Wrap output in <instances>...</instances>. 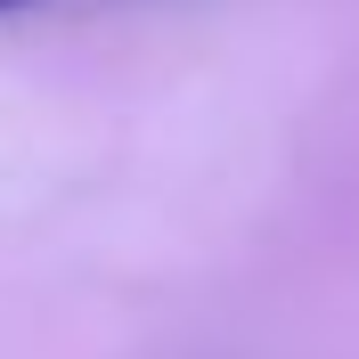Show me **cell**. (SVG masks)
<instances>
[{"mask_svg":"<svg viewBox=\"0 0 359 359\" xmlns=\"http://www.w3.org/2000/svg\"><path fill=\"white\" fill-rule=\"evenodd\" d=\"M0 8H25V0H0Z\"/></svg>","mask_w":359,"mask_h":359,"instance_id":"6da1fadb","label":"cell"}]
</instances>
